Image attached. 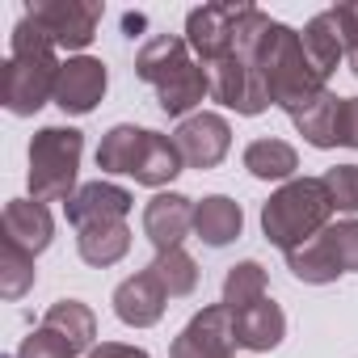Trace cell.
I'll return each instance as SVG.
<instances>
[{
  "label": "cell",
  "mask_w": 358,
  "mask_h": 358,
  "mask_svg": "<svg viewBox=\"0 0 358 358\" xmlns=\"http://www.w3.org/2000/svg\"><path fill=\"white\" fill-rule=\"evenodd\" d=\"M76 249L89 266H114L127 257L131 249V228L127 220L122 224H93V228H80L76 232Z\"/></svg>",
  "instance_id": "7402d4cb"
},
{
  "label": "cell",
  "mask_w": 358,
  "mask_h": 358,
  "mask_svg": "<svg viewBox=\"0 0 358 358\" xmlns=\"http://www.w3.org/2000/svg\"><path fill=\"white\" fill-rule=\"evenodd\" d=\"M160 282H164V291H169V299H182V295H190L194 287H199V266H194V257L186 253V249H169V253H156V262L148 266Z\"/></svg>",
  "instance_id": "83f0119b"
},
{
  "label": "cell",
  "mask_w": 358,
  "mask_h": 358,
  "mask_svg": "<svg viewBox=\"0 0 358 358\" xmlns=\"http://www.w3.org/2000/svg\"><path fill=\"white\" fill-rule=\"evenodd\" d=\"M329 215H333V203H329L324 182L320 177H299V182H287L262 207V228H266L270 245L291 253V249L308 245L312 236H320L329 228Z\"/></svg>",
  "instance_id": "3957f363"
},
{
  "label": "cell",
  "mask_w": 358,
  "mask_h": 358,
  "mask_svg": "<svg viewBox=\"0 0 358 358\" xmlns=\"http://www.w3.org/2000/svg\"><path fill=\"white\" fill-rule=\"evenodd\" d=\"M257 299H266V270L257 262L232 266L228 278H224V308L228 312H241V308H249Z\"/></svg>",
  "instance_id": "f1b7e54d"
},
{
  "label": "cell",
  "mask_w": 358,
  "mask_h": 358,
  "mask_svg": "<svg viewBox=\"0 0 358 358\" xmlns=\"http://www.w3.org/2000/svg\"><path fill=\"white\" fill-rule=\"evenodd\" d=\"M245 169L262 182H282L299 169V152L287 139H253L245 148Z\"/></svg>",
  "instance_id": "cb8c5ba5"
},
{
  "label": "cell",
  "mask_w": 358,
  "mask_h": 358,
  "mask_svg": "<svg viewBox=\"0 0 358 358\" xmlns=\"http://www.w3.org/2000/svg\"><path fill=\"white\" fill-rule=\"evenodd\" d=\"M236 17H241V5H203L186 17V43L190 51L199 55L203 68L220 64L224 55H232V43H236Z\"/></svg>",
  "instance_id": "ba28073f"
},
{
  "label": "cell",
  "mask_w": 358,
  "mask_h": 358,
  "mask_svg": "<svg viewBox=\"0 0 358 358\" xmlns=\"http://www.w3.org/2000/svg\"><path fill=\"white\" fill-rule=\"evenodd\" d=\"M186 64H190V43L177 38V34H156V38H148V43L139 47V55H135V72H139V80H148L152 89H156L160 80H169L177 68H186Z\"/></svg>",
  "instance_id": "44dd1931"
},
{
  "label": "cell",
  "mask_w": 358,
  "mask_h": 358,
  "mask_svg": "<svg viewBox=\"0 0 358 358\" xmlns=\"http://www.w3.org/2000/svg\"><path fill=\"white\" fill-rule=\"evenodd\" d=\"M333 139H337L341 148H358V97H341V106H337V131H333Z\"/></svg>",
  "instance_id": "1f68e13d"
},
{
  "label": "cell",
  "mask_w": 358,
  "mask_h": 358,
  "mask_svg": "<svg viewBox=\"0 0 358 358\" xmlns=\"http://www.w3.org/2000/svg\"><path fill=\"white\" fill-rule=\"evenodd\" d=\"M245 228V215H241V203H232L228 194H211L203 203H194V232L203 245L211 249H224L241 236Z\"/></svg>",
  "instance_id": "ffe728a7"
},
{
  "label": "cell",
  "mask_w": 358,
  "mask_h": 358,
  "mask_svg": "<svg viewBox=\"0 0 358 358\" xmlns=\"http://www.w3.org/2000/svg\"><path fill=\"white\" fill-rule=\"evenodd\" d=\"M85 135L76 127H43L30 139V194L38 203H68L76 186Z\"/></svg>",
  "instance_id": "277c9868"
},
{
  "label": "cell",
  "mask_w": 358,
  "mask_h": 358,
  "mask_svg": "<svg viewBox=\"0 0 358 358\" xmlns=\"http://www.w3.org/2000/svg\"><path fill=\"white\" fill-rule=\"evenodd\" d=\"M122 30H127V38H135V30H143V17H139V13H135V17L127 13V17H122Z\"/></svg>",
  "instance_id": "e575fe53"
},
{
  "label": "cell",
  "mask_w": 358,
  "mask_h": 358,
  "mask_svg": "<svg viewBox=\"0 0 358 358\" xmlns=\"http://www.w3.org/2000/svg\"><path fill=\"white\" fill-rule=\"evenodd\" d=\"M106 97V64L101 59H89V55H76L59 68V80H55V106L64 114H89L97 101Z\"/></svg>",
  "instance_id": "8fae6325"
},
{
  "label": "cell",
  "mask_w": 358,
  "mask_h": 358,
  "mask_svg": "<svg viewBox=\"0 0 358 358\" xmlns=\"http://www.w3.org/2000/svg\"><path fill=\"white\" fill-rule=\"evenodd\" d=\"M164 303H169V291H164V282H160L152 270L131 274V278L118 282V291H114V316H118L122 324H131V329L156 324V320L164 316Z\"/></svg>",
  "instance_id": "5bb4252c"
},
{
  "label": "cell",
  "mask_w": 358,
  "mask_h": 358,
  "mask_svg": "<svg viewBox=\"0 0 358 358\" xmlns=\"http://www.w3.org/2000/svg\"><path fill=\"white\" fill-rule=\"evenodd\" d=\"M341 17V34H345V64L358 76V5H337Z\"/></svg>",
  "instance_id": "d6a6232c"
},
{
  "label": "cell",
  "mask_w": 358,
  "mask_h": 358,
  "mask_svg": "<svg viewBox=\"0 0 358 358\" xmlns=\"http://www.w3.org/2000/svg\"><path fill=\"white\" fill-rule=\"evenodd\" d=\"M55 236V220L47 211V203L38 199H13L5 207V241L30 249V253H43Z\"/></svg>",
  "instance_id": "2e32d148"
},
{
  "label": "cell",
  "mask_w": 358,
  "mask_h": 358,
  "mask_svg": "<svg viewBox=\"0 0 358 358\" xmlns=\"http://www.w3.org/2000/svg\"><path fill=\"white\" fill-rule=\"evenodd\" d=\"M249 64L257 68V76H262V85H266V93H270V101L282 106L287 114L303 110L312 97L324 93V76L312 68V59H308V51H303V38H299L291 26H282V22H274V26L266 30V38L257 43V51H253Z\"/></svg>",
  "instance_id": "7a4b0ae2"
},
{
  "label": "cell",
  "mask_w": 358,
  "mask_h": 358,
  "mask_svg": "<svg viewBox=\"0 0 358 358\" xmlns=\"http://www.w3.org/2000/svg\"><path fill=\"white\" fill-rule=\"evenodd\" d=\"M139 143H143V127H131V122H118L101 148H97V169L101 173H127L135 169V156H139Z\"/></svg>",
  "instance_id": "484cf974"
},
{
  "label": "cell",
  "mask_w": 358,
  "mask_h": 358,
  "mask_svg": "<svg viewBox=\"0 0 358 358\" xmlns=\"http://www.w3.org/2000/svg\"><path fill=\"white\" fill-rule=\"evenodd\" d=\"M337 106H341V97H333V93L324 89V93L312 97L303 110H295L291 122L299 127V135H303L312 148H333V143H337V139H333V131H337Z\"/></svg>",
  "instance_id": "d4e9b609"
},
{
  "label": "cell",
  "mask_w": 358,
  "mask_h": 358,
  "mask_svg": "<svg viewBox=\"0 0 358 358\" xmlns=\"http://www.w3.org/2000/svg\"><path fill=\"white\" fill-rule=\"evenodd\" d=\"M287 266L299 282H312V287H324V282H337L341 274H354L358 270V220L329 224L320 236L291 249Z\"/></svg>",
  "instance_id": "5b68a950"
},
{
  "label": "cell",
  "mask_w": 358,
  "mask_h": 358,
  "mask_svg": "<svg viewBox=\"0 0 358 358\" xmlns=\"http://www.w3.org/2000/svg\"><path fill=\"white\" fill-rule=\"evenodd\" d=\"M173 143H177V152H182V160L190 169H215L232 148V127L220 114L203 110V114H190L173 131Z\"/></svg>",
  "instance_id": "9c48e42d"
},
{
  "label": "cell",
  "mask_w": 358,
  "mask_h": 358,
  "mask_svg": "<svg viewBox=\"0 0 358 358\" xmlns=\"http://www.w3.org/2000/svg\"><path fill=\"white\" fill-rule=\"evenodd\" d=\"M207 93H211V72H207L203 64H194V59H190L186 68H177L169 80L156 85V101H160V110H164L169 118L190 114Z\"/></svg>",
  "instance_id": "d6986e66"
},
{
  "label": "cell",
  "mask_w": 358,
  "mask_h": 358,
  "mask_svg": "<svg viewBox=\"0 0 358 358\" xmlns=\"http://www.w3.org/2000/svg\"><path fill=\"white\" fill-rule=\"evenodd\" d=\"M186 232H194V203L186 194H156L143 207V236L152 241L156 253L182 249Z\"/></svg>",
  "instance_id": "7c38bea8"
},
{
  "label": "cell",
  "mask_w": 358,
  "mask_h": 358,
  "mask_svg": "<svg viewBox=\"0 0 358 358\" xmlns=\"http://www.w3.org/2000/svg\"><path fill=\"white\" fill-rule=\"evenodd\" d=\"M34 287V253L0 236V295L22 299Z\"/></svg>",
  "instance_id": "4316f807"
},
{
  "label": "cell",
  "mask_w": 358,
  "mask_h": 358,
  "mask_svg": "<svg viewBox=\"0 0 358 358\" xmlns=\"http://www.w3.org/2000/svg\"><path fill=\"white\" fill-rule=\"evenodd\" d=\"M89 358H148L139 345H122V341H106V345H97Z\"/></svg>",
  "instance_id": "836d02e7"
},
{
  "label": "cell",
  "mask_w": 358,
  "mask_h": 358,
  "mask_svg": "<svg viewBox=\"0 0 358 358\" xmlns=\"http://www.w3.org/2000/svg\"><path fill=\"white\" fill-rule=\"evenodd\" d=\"M17 358H76V350L55 333V329H38V333H30L26 337V345L17 350Z\"/></svg>",
  "instance_id": "4dcf8cb0"
},
{
  "label": "cell",
  "mask_w": 358,
  "mask_h": 358,
  "mask_svg": "<svg viewBox=\"0 0 358 358\" xmlns=\"http://www.w3.org/2000/svg\"><path fill=\"white\" fill-rule=\"evenodd\" d=\"M182 152H177V143L169 139V135H160V131H143V143H139V156H135V169H131V177L139 186H152V190H160V186H169L177 173H182Z\"/></svg>",
  "instance_id": "e0dca14e"
},
{
  "label": "cell",
  "mask_w": 358,
  "mask_h": 358,
  "mask_svg": "<svg viewBox=\"0 0 358 358\" xmlns=\"http://www.w3.org/2000/svg\"><path fill=\"white\" fill-rule=\"evenodd\" d=\"M135 199L114 186V182H89L80 186L72 199H68V224L80 232V228H93V224H122L131 215Z\"/></svg>",
  "instance_id": "4fadbf2b"
},
{
  "label": "cell",
  "mask_w": 358,
  "mask_h": 358,
  "mask_svg": "<svg viewBox=\"0 0 358 358\" xmlns=\"http://www.w3.org/2000/svg\"><path fill=\"white\" fill-rule=\"evenodd\" d=\"M59 59H55V43L30 22L22 17L13 30V51L9 64L0 72V101L9 114L26 118L34 110L47 106V97H55V80H59Z\"/></svg>",
  "instance_id": "6da1fadb"
},
{
  "label": "cell",
  "mask_w": 358,
  "mask_h": 358,
  "mask_svg": "<svg viewBox=\"0 0 358 358\" xmlns=\"http://www.w3.org/2000/svg\"><path fill=\"white\" fill-rule=\"evenodd\" d=\"M299 38H303V51H308L312 68L329 80V76L337 72V64L345 59V34H341V17H337V9L316 13V17L303 26Z\"/></svg>",
  "instance_id": "ac0fdd59"
},
{
  "label": "cell",
  "mask_w": 358,
  "mask_h": 358,
  "mask_svg": "<svg viewBox=\"0 0 358 358\" xmlns=\"http://www.w3.org/2000/svg\"><path fill=\"white\" fill-rule=\"evenodd\" d=\"M211 72V97L236 114H262L270 106V93L257 76V68L241 55H224L220 64L207 68Z\"/></svg>",
  "instance_id": "52a82bcc"
},
{
  "label": "cell",
  "mask_w": 358,
  "mask_h": 358,
  "mask_svg": "<svg viewBox=\"0 0 358 358\" xmlns=\"http://www.w3.org/2000/svg\"><path fill=\"white\" fill-rule=\"evenodd\" d=\"M101 5H85V0H43V5H30L26 17L55 43L68 51H80L97 38V22H101Z\"/></svg>",
  "instance_id": "8992f818"
},
{
  "label": "cell",
  "mask_w": 358,
  "mask_h": 358,
  "mask_svg": "<svg viewBox=\"0 0 358 358\" xmlns=\"http://www.w3.org/2000/svg\"><path fill=\"white\" fill-rule=\"evenodd\" d=\"M232 312L224 303H211L173 341V358H232Z\"/></svg>",
  "instance_id": "30bf717a"
},
{
  "label": "cell",
  "mask_w": 358,
  "mask_h": 358,
  "mask_svg": "<svg viewBox=\"0 0 358 358\" xmlns=\"http://www.w3.org/2000/svg\"><path fill=\"white\" fill-rule=\"evenodd\" d=\"M282 333H287V316L270 295L232 312V337L241 350H274L282 341Z\"/></svg>",
  "instance_id": "9a60e30c"
},
{
  "label": "cell",
  "mask_w": 358,
  "mask_h": 358,
  "mask_svg": "<svg viewBox=\"0 0 358 358\" xmlns=\"http://www.w3.org/2000/svg\"><path fill=\"white\" fill-rule=\"evenodd\" d=\"M43 324L55 329L76 354H85V350L93 345V337H97V316H93L80 299H59V303L43 316Z\"/></svg>",
  "instance_id": "603a6c76"
},
{
  "label": "cell",
  "mask_w": 358,
  "mask_h": 358,
  "mask_svg": "<svg viewBox=\"0 0 358 358\" xmlns=\"http://www.w3.org/2000/svg\"><path fill=\"white\" fill-rule=\"evenodd\" d=\"M324 190H329V203H333V211H345V215H354L358 211V164H337V169H329L324 177Z\"/></svg>",
  "instance_id": "f546056e"
}]
</instances>
